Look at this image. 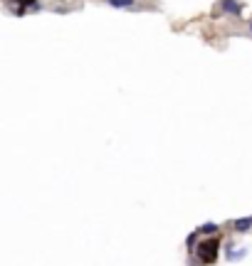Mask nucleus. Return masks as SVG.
I'll return each instance as SVG.
<instances>
[{
	"label": "nucleus",
	"mask_w": 252,
	"mask_h": 266,
	"mask_svg": "<svg viewBox=\"0 0 252 266\" xmlns=\"http://www.w3.org/2000/svg\"><path fill=\"white\" fill-rule=\"evenodd\" d=\"M218 252H220V234H210L208 239H203V241H198V261L200 264H215L218 261Z\"/></svg>",
	"instance_id": "nucleus-1"
},
{
	"label": "nucleus",
	"mask_w": 252,
	"mask_h": 266,
	"mask_svg": "<svg viewBox=\"0 0 252 266\" xmlns=\"http://www.w3.org/2000/svg\"><path fill=\"white\" fill-rule=\"evenodd\" d=\"M218 10L220 13H227V15H242L245 5L240 0H218Z\"/></svg>",
	"instance_id": "nucleus-2"
},
{
	"label": "nucleus",
	"mask_w": 252,
	"mask_h": 266,
	"mask_svg": "<svg viewBox=\"0 0 252 266\" xmlns=\"http://www.w3.org/2000/svg\"><path fill=\"white\" fill-rule=\"evenodd\" d=\"M8 3H17L20 5V10H17V15L25 13V8H32V10H40V3L37 0H8Z\"/></svg>",
	"instance_id": "nucleus-3"
},
{
	"label": "nucleus",
	"mask_w": 252,
	"mask_h": 266,
	"mask_svg": "<svg viewBox=\"0 0 252 266\" xmlns=\"http://www.w3.org/2000/svg\"><path fill=\"white\" fill-rule=\"evenodd\" d=\"M198 232H200V234H220V224L208 222V224H203V227H198Z\"/></svg>",
	"instance_id": "nucleus-4"
},
{
	"label": "nucleus",
	"mask_w": 252,
	"mask_h": 266,
	"mask_svg": "<svg viewBox=\"0 0 252 266\" xmlns=\"http://www.w3.org/2000/svg\"><path fill=\"white\" fill-rule=\"evenodd\" d=\"M233 227H235V232H247L252 229V217H242L238 222H233Z\"/></svg>",
	"instance_id": "nucleus-5"
},
{
	"label": "nucleus",
	"mask_w": 252,
	"mask_h": 266,
	"mask_svg": "<svg viewBox=\"0 0 252 266\" xmlns=\"http://www.w3.org/2000/svg\"><path fill=\"white\" fill-rule=\"evenodd\" d=\"M247 256V249H227V261H240V259H245Z\"/></svg>",
	"instance_id": "nucleus-6"
},
{
	"label": "nucleus",
	"mask_w": 252,
	"mask_h": 266,
	"mask_svg": "<svg viewBox=\"0 0 252 266\" xmlns=\"http://www.w3.org/2000/svg\"><path fill=\"white\" fill-rule=\"evenodd\" d=\"M200 234V232H193V234H188V239H185V247H188V252H196V237Z\"/></svg>",
	"instance_id": "nucleus-7"
},
{
	"label": "nucleus",
	"mask_w": 252,
	"mask_h": 266,
	"mask_svg": "<svg viewBox=\"0 0 252 266\" xmlns=\"http://www.w3.org/2000/svg\"><path fill=\"white\" fill-rule=\"evenodd\" d=\"M109 5H112V8H131L134 0H109Z\"/></svg>",
	"instance_id": "nucleus-8"
},
{
	"label": "nucleus",
	"mask_w": 252,
	"mask_h": 266,
	"mask_svg": "<svg viewBox=\"0 0 252 266\" xmlns=\"http://www.w3.org/2000/svg\"><path fill=\"white\" fill-rule=\"evenodd\" d=\"M250 32H252V20H250Z\"/></svg>",
	"instance_id": "nucleus-9"
}]
</instances>
